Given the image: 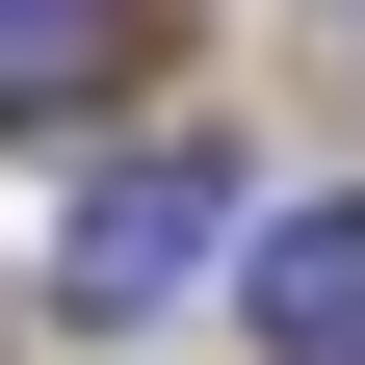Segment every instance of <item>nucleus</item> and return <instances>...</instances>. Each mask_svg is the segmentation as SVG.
I'll return each instance as SVG.
<instances>
[{
  "label": "nucleus",
  "instance_id": "nucleus-1",
  "mask_svg": "<svg viewBox=\"0 0 365 365\" xmlns=\"http://www.w3.org/2000/svg\"><path fill=\"white\" fill-rule=\"evenodd\" d=\"M209 235H235V157H209V130H130V157L53 209V313H78V339H130V313L209 287Z\"/></svg>",
  "mask_w": 365,
  "mask_h": 365
},
{
  "label": "nucleus",
  "instance_id": "nucleus-2",
  "mask_svg": "<svg viewBox=\"0 0 365 365\" xmlns=\"http://www.w3.org/2000/svg\"><path fill=\"white\" fill-rule=\"evenodd\" d=\"M235 287H261V365H365V209H287Z\"/></svg>",
  "mask_w": 365,
  "mask_h": 365
},
{
  "label": "nucleus",
  "instance_id": "nucleus-3",
  "mask_svg": "<svg viewBox=\"0 0 365 365\" xmlns=\"http://www.w3.org/2000/svg\"><path fill=\"white\" fill-rule=\"evenodd\" d=\"M130 53H157V0H0V130H53V105H105Z\"/></svg>",
  "mask_w": 365,
  "mask_h": 365
}]
</instances>
